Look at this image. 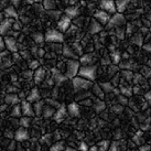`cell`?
<instances>
[{"label":"cell","mask_w":151,"mask_h":151,"mask_svg":"<svg viewBox=\"0 0 151 151\" xmlns=\"http://www.w3.org/2000/svg\"><path fill=\"white\" fill-rule=\"evenodd\" d=\"M97 74H98L97 65L91 64V65H81L77 75L81 76V77H84V78L91 81V82H95L97 78Z\"/></svg>","instance_id":"1"},{"label":"cell","mask_w":151,"mask_h":151,"mask_svg":"<svg viewBox=\"0 0 151 151\" xmlns=\"http://www.w3.org/2000/svg\"><path fill=\"white\" fill-rule=\"evenodd\" d=\"M94 82L86 80L84 77L81 76H75L72 78V86L74 88L75 92H87L88 89L92 88V85Z\"/></svg>","instance_id":"2"},{"label":"cell","mask_w":151,"mask_h":151,"mask_svg":"<svg viewBox=\"0 0 151 151\" xmlns=\"http://www.w3.org/2000/svg\"><path fill=\"white\" fill-rule=\"evenodd\" d=\"M64 40V33L58 29H49L44 33V41L46 43H63Z\"/></svg>","instance_id":"3"},{"label":"cell","mask_w":151,"mask_h":151,"mask_svg":"<svg viewBox=\"0 0 151 151\" xmlns=\"http://www.w3.org/2000/svg\"><path fill=\"white\" fill-rule=\"evenodd\" d=\"M80 61L78 59L76 60H70L65 63V75L68 80H72L73 77L77 76L78 70H80Z\"/></svg>","instance_id":"4"},{"label":"cell","mask_w":151,"mask_h":151,"mask_svg":"<svg viewBox=\"0 0 151 151\" xmlns=\"http://www.w3.org/2000/svg\"><path fill=\"white\" fill-rule=\"evenodd\" d=\"M126 23V19L124 17V14L120 12L114 13L113 16H110L109 21L105 25L106 29H111V28H119V27H124Z\"/></svg>","instance_id":"5"},{"label":"cell","mask_w":151,"mask_h":151,"mask_svg":"<svg viewBox=\"0 0 151 151\" xmlns=\"http://www.w3.org/2000/svg\"><path fill=\"white\" fill-rule=\"evenodd\" d=\"M31 137L30 134V131L28 128H24V127H19L14 134H13V138L17 142H24V141H28Z\"/></svg>","instance_id":"6"},{"label":"cell","mask_w":151,"mask_h":151,"mask_svg":"<svg viewBox=\"0 0 151 151\" xmlns=\"http://www.w3.org/2000/svg\"><path fill=\"white\" fill-rule=\"evenodd\" d=\"M67 116H68V114H67L66 106L60 105L59 107H58V109H55V111H54V114H53L52 118H53V120H54L55 122L60 124V122H64L67 118Z\"/></svg>","instance_id":"7"},{"label":"cell","mask_w":151,"mask_h":151,"mask_svg":"<svg viewBox=\"0 0 151 151\" xmlns=\"http://www.w3.org/2000/svg\"><path fill=\"white\" fill-rule=\"evenodd\" d=\"M71 25H72V20L63 13L61 16V18L58 20V22H56V29L59 30V31H61L62 33H65L67 31V29Z\"/></svg>","instance_id":"8"},{"label":"cell","mask_w":151,"mask_h":151,"mask_svg":"<svg viewBox=\"0 0 151 151\" xmlns=\"http://www.w3.org/2000/svg\"><path fill=\"white\" fill-rule=\"evenodd\" d=\"M87 32L91 35H94V34H97V33H101V31L104 30V25L101 24L99 22L97 21L95 18H92L89 22H88V25H87Z\"/></svg>","instance_id":"9"},{"label":"cell","mask_w":151,"mask_h":151,"mask_svg":"<svg viewBox=\"0 0 151 151\" xmlns=\"http://www.w3.org/2000/svg\"><path fill=\"white\" fill-rule=\"evenodd\" d=\"M4 38V44H6V50L11 52V53H14V52H19V43L16 40V38L13 37H9V35H6Z\"/></svg>","instance_id":"10"},{"label":"cell","mask_w":151,"mask_h":151,"mask_svg":"<svg viewBox=\"0 0 151 151\" xmlns=\"http://www.w3.org/2000/svg\"><path fill=\"white\" fill-rule=\"evenodd\" d=\"M99 8L109 14H114V13L117 12L116 6H115V0H101Z\"/></svg>","instance_id":"11"},{"label":"cell","mask_w":151,"mask_h":151,"mask_svg":"<svg viewBox=\"0 0 151 151\" xmlns=\"http://www.w3.org/2000/svg\"><path fill=\"white\" fill-rule=\"evenodd\" d=\"M20 105H21V110H22V116H28V117L33 118L34 115V109H33V104L28 101L27 99L20 101Z\"/></svg>","instance_id":"12"},{"label":"cell","mask_w":151,"mask_h":151,"mask_svg":"<svg viewBox=\"0 0 151 151\" xmlns=\"http://www.w3.org/2000/svg\"><path fill=\"white\" fill-rule=\"evenodd\" d=\"M93 18H95L101 24L106 25L107 22L109 21V19H110V14L107 13L106 11H104V10H101V9H97V10H95Z\"/></svg>","instance_id":"13"},{"label":"cell","mask_w":151,"mask_h":151,"mask_svg":"<svg viewBox=\"0 0 151 151\" xmlns=\"http://www.w3.org/2000/svg\"><path fill=\"white\" fill-rule=\"evenodd\" d=\"M14 19L11 18H4L2 22L0 23V35H7L10 32V30L12 29V23Z\"/></svg>","instance_id":"14"},{"label":"cell","mask_w":151,"mask_h":151,"mask_svg":"<svg viewBox=\"0 0 151 151\" xmlns=\"http://www.w3.org/2000/svg\"><path fill=\"white\" fill-rule=\"evenodd\" d=\"M45 68H43L42 66L38 67L35 71H33V77L32 80L37 85H40L41 83H43L45 81Z\"/></svg>","instance_id":"15"},{"label":"cell","mask_w":151,"mask_h":151,"mask_svg":"<svg viewBox=\"0 0 151 151\" xmlns=\"http://www.w3.org/2000/svg\"><path fill=\"white\" fill-rule=\"evenodd\" d=\"M66 109H67V114H68L70 117H73V118L80 117L81 107H80V104H77L76 101L70 103V104L66 106Z\"/></svg>","instance_id":"16"},{"label":"cell","mask_w":151,"mask_h":151,"mask_svg":"<svg viewBox=\"0 0 151 151\" xmlns=\"http://www.w3.org/2000/svg\"><path fill=\"white\" fill-rule=\"evenodd\" d=\"M25 99L33 104V103H35V101L42 99V96H41V93H40V91H39L38 88L34 87V88H31V89H30V92L27 94Z\"/></svg>","instance_id":"17"},{"label":"cell","mask_w":151,"mask_h":151,"mask_svg":"<svg viewBox=\"0 0 151 151\" xmlns=\"http://www.w3.org/2000/svg\"><path fill=\"white\" fill-rule=\"evenodd\" d=\"M62 53H63V55L65 58H67V59H70V60H76L80 58L78 55L76 54V52L74 51V49L72 47V45H68L66 43L62 46Z\"/></svg>","instance_id":"18"},{"label":"cell","mask_w":151,"mask_h":151,"mask_svg":"<svg viewBox=\"0 0 151 151\" xmlns=\"http://www.w3.org/2000/svg\"><path fill=\"white\" fill-rule=\"evenodd\" d=\"M52 74H53V77H52V80H53V83L55 84H63L66 82V80H68L66 77L65 74H62V72H60L59 70H56V68H53L52 70Z\"/></svg>","instance_id":"19"},{"label":"cell","mask_w":151,"mask_h":151,"mask_svg":"<svg viewBox=\"0 0 151 151\" xmlns=\"http://www.w3.org/2000/svg\"><path fill=\"white\" fill-rule=\"evenodd\" d=\"M78 61H80L81 65H91V64H94L95 62V58H94V54L93 53H83L82 55H80L78 58Z\"/></svg>","instance_id":"20"},{"label":"cell","mask_w":151,"mask_h":151,"mask_svg":"<svg viewBox=\"0 0 151 151\" xmlns=\"http://www.w3.org/2000/svg\"><path fill=\"white\" fill-rule=\"evenodd\" d=\"M20 103V97L17 94H13V93H9L4 96V104H7L8 106H12L16 104Z\"/></svg>","instance_id":"21"},{"label":"cell","mask_w":151,"mask_h":151,"mask_svg":"<svg viewBox=\"0 0 151 151\" xmlns=\"http://www.w3.org/2000/svg\"><path fill=\"white\" fill-rule=\"evenodd\" d=\"M2 12L4 14V18H11V19H14V20L19 19V13H18L17 9L14 8L13 6H8L7 8L4 9Z\"/></svg>","instance_id":"22"},{"label":"cell","mask_w":151,"mask_h":151,"mask_svg":"<svg viewBox=\"0 0 151 151\" xmlns=\"http://www.w3.org/2000/svg\"><path fill=\"white\" fill-rule=\"evenodd\" d=\"M64 14L67 16L70 19H76V18L80 16V9L77 8L76 6H70L64 10Z\"/></svg>","instance_id":"23"},{"label":"cell","mask_w":151,"mask_h":151,"mask_svg":"<svg viewBox=\"0 0 151 151\" xmlns=\"http://www.w3.org/2000/svg\"><path fill=\"white\" fill-rule=\"evenodd\" d=\"M131 1L132 0H115V6H116L117 12L122 13L124 11H126V9L128 8Z\"/></svg>","instance_id":"24"},{"label":"cell","mask_w":151,"mask_h":151,"mask_svg":"<svg viewBox=\"0 0 151 151\" xmlns=\"http://www.w3.org/2000/svg\"><path fill=\"white\" fill-rule=\"evenodd\" d=\"M44 104L45 101L43 99H40V101L33 103V109H34V115L37 117H40L42 116V111H43V107H44Z\"/></svg>","instance_id":"25"},{"label":"cell","mask_w":151,"mask_h":151,"mask_svg":"<svg viewBox=\"0 0 151 151\" xmlns=\"http://www.w3.org/2000/svg\"><path fill=\"white\" fill-rule=\"evenodd\" d=\"M55 111V108L51 105H45L44 104V107H43V111H42V117L45 118V119H49L53 116V114Z\"/></svg>","instance_id":"26"},{"label":"cell","mask_w":151,"mask_h":151,"mask_svg":"<svg viewBox=\"0 0 151 151\" xmlns=\"http://www.w3.org/2000/svg\"><path fill=\"white\" fill-rule=\"evenodd\" d=\"M12 108H11V113H10V116L13 118H20L22 116V110H21V105H20V103L19 104H16V105H12L11 106Z\"/></svg>","instance_id":"27"},{"label":"cell","mask_w":151,"mask_h":151,"mask_svg":"<svg viewBox=\"0 0 151 151\" xmlns=\"http://www.w3.org/2000/svg\"><path fill=\"white\" fill-rule=\"evenodd\" d=\"M93 107H94V109H95V111H96L97 114H101L103 113L104 110L106 109V104H105V101H103V99H97L94 104H93Z\"/></svg>","instance_id":"28"},{"label":"cell","mask_w":151,"mask_h":151,"mask_svg":"<svg viewBox=\"0 0 151 151\" xmlns=\"http://www.w3.org/2000/svg\"><path fill=\"white\" fill-rule=\"evenodd\" d=\"M66 145L63 140H56L50 146V150L52 151H60V150H65Z\"/></svg>","instance_id":"29"},{"label":"cell","mask_w":151,"mask_h":151,"mask_svg":"<svg viewBox=\"0 0 151 151\" xmlns=\"http://www.w3.org/2000/svg\"><path fill=\"white\" fill-rule=\"evenodd\" d=\"M92 91H93V93H94V95H95V96H97L98 98H101V99H104V95H105V94H104L103 89L101 88L99 84H94V83H93Z\"/></svg>","instance_id":"30"},{"label":"cell","mask_w":151,"mask_h":151,"mask_svg":"<svg viewBox=\"0 0 151 151\" xmlns=\"http://www.w3.org/2000/svg\"><path fill=\"white\" fill-rule=\"evenodd\" d=\"M99 86H101V88L103 89L104 94H110V93H113L114 88H115V86H114L110 82H104V83H101Z\"/></svg>","instance_id":"31"},{"label":"cell","mask_w":151,"mask_h":151,"mask_svg":"<svg viewBox=\"0 0 151 151\" xmlns=\"http://www.w3.org/2000/svg\"><path fill=\"white\" fill-rule=\"evenodd\" d=\"M42 6L44 10L46 11H49V10H53V9H56V2H55V0H42Z\"/></svg>","instance_id":"32"},{"label":"cell","mask_w":151,"mask_h":151,"mask_svg":"<svg viewBox=\"0 0 151 151\" xmlns=\"http://www.w3.org/2000/svg\"><path fill=\"white\" fill-rule=\"evenodd\" d=\"M32 122V117H28V116H21L19 119V125L24 128H29Z\"/></svg>","instance_id":"33"},{"label":"cell","mask_w":151,"mask_h":151,"mask_svg":"<svg viewBox=\"0 0 151 151\" xmlns=\"http://www.w3.org/2000/svg\"><path fill=\"white\" fill-rule=\"evenodd\" d=\"M110 61L113 62V64H119L122 62V54L118 51H114L113 53H110Z\"/></svg>","instance_id":"34"},{"label":"cell","mask_w":151,"mask_h":151,"mask_svg":"<svg viewBox=\"0 0 151 151\" xmlns=\"http://www.w3.org/2000/svg\"><path fill=\"white\" fill-rule=\"evenodd\" d=\"M32 39H33V41L37 44H39V45H41L42 43H44L45 41H44V34L41 33V32H34L33 34H32Z\"/></svg>","instance_id":"35"},{"label":"cell","mask_w":151,"mask_h":151,"mask_svg":"<svg viewBox=\"0 0 151 151\" xmlns=\"http://www.w3.org/2000/svg\"><path fill=\"white\" fill-rule=\"evenodd\" d=\"M142 136H143V130H139L132 137V141H134L137 146H140L142 143Z\"/></svg>","instance_id":"36"},{"label":"cell","mask_w":151,"mask_h":151,"mask_svg":"<svg viewBox=\"0 0 151 151\" xmlns=\"http://www.w3.org/2000/svg\"><path fill=\"white\" fill-rule=\"evenodd\" d=\"M97 147H98V150L99 151H106L109 150V145H110V141L109 140H101L99 142H97Z\"/></svg>","instance_id":"37"},{"label":"cell","mask_w":151,"mask_h":151,"mask_svg":"<svg viewBox=\"0 0 151 151\" xmlns=\"http://www.w3.org/2000/svg\"><path fill=\"white\" fill-rule=\"evenodd\" d=\"M119 93L126 97H130L132 95V87H128V86H120L119 88Z\"/></svg>","instance_id":"38"},{"label":"cell","mask_w":151,"mask_h":151,"mask_svg":"<svg viewBox=\"0 0 151 151\" xmlns=\"http://www.w3.org/2000/svg\"><path fill=\"white\" fill-rule=\"evenodd\" d=\"M122 149V142L119 140H114V141H110V145H109V150L111 151H117Z\"/></svg>","instance_id":"39"},{"label":"cell","mask_w":151,"mask_h":151,"mask_svg":"<svg viewBox=\"0 0 151 151\" xmlns=\"http://www.w3.org/2000/svg\"><path fill=\"white\" fill-rule=\"evenodd\" d=\"M40 62H39L38 60H31L29 61V68L31 71H35L38 67H40Z\"/></svg>","instance_id":"40"},{"label":"cell","mask_w":151,"mask_h":151,"mask_svg":"<svg viewBox=\"0 0 151 151\" xmlns=\"http://www.w3.org/2000/svg\"><path fill=\"white\" fill-rule=\"evenodd\" d=\"M117 99H118V101H119V104L122 105L124 107L128 105V101H128V97L124 96V95H122V94H119V95H117Z\"/></svg>","instance_id":"41"},{"label":"cell","mask_w":151,"mask_h":151,"mask_svg":"<svg viewBox=\"0 0 151 151\" xmlns=\"http://www.w3.org/2000/svg\"><path fill=\"white\" fill-rule=\"evenodd\" d=\"M131 41L134 44H138V45H142V37L140 34H134V39H131Z\"/></svg>","instance_id":"42"},{"label":"cell","mask_w":151,"mask_h":151,"mask_svg":"<svg viewBox=\"0 0 151 151\" xmlns=\"http://www.w3.org/2000/svg\"><path fill=\"white\" fill-rule=\"evenodd\" d=\"M22 29V23L21 21H19V20H14L12 23V30H14V31H20V30Z\"/></svg>","instance_id":"43"},{"label":"cell","mask_w":151,"mask_h":151,"mask_svg":"<svg viewBox=\"0 0 151 151\" xmlns=\"http://www.w3.org/2000/svg\"><path fill=\"white\" fill-rule=\"evenodd\" d=\"M111 110H113L114 113L115 114H120L124 110V106L122 105H120V104H118V105H114V107L111 108Z\"/></svg>","instance_id":"44"},{"label":"cell","mask_w":151,"mask_h":151,"mask_svg":"<svg viewBox=\"0 0 151 151\" xmlns=\"http://www.w3.org/2000/svg\"><path fill=\"white\" fill-rule=\"evenodd\" d=\"M10 2H11V6H13L16 9H18L20 7V4H22V0H10Z\"/></svg>","instance_id":"45"},{"label":"cell","mask_w":151,"mask_h":151,"mask_svg":"<svg viewBox=\"0 0 151 151\" xmlns=\"http://www.w3.org/2000/svg\"><path fill=\"white\" fill-rule=\"evenodd\" d=\"M88 146H87V143L85 142V141H82V142L78 145V150H83V151H86L88 150Z\"/></svg>","instance_id":"46"},{"label":"cell","mask_w":151,"mask_h":151,"mask_svg":"<svg viewBox=\"0 0 151 151\" xmlns=\"http://www.w3.org/2000/svg\"><path fill=\"white\" fill-rule=\"evenodd\" d=\"M141 73H142V76L145 78H148L149 75H150V72H149V67H143L141 70Z\"/></svg>","instance_id":"47"},{"label":"cell","mask_w":151,"mask_h":151,"mask_svg":"<svg viewBox=\"0 0 151 151\" xmlns=\"http://www.w3.org/2000/svg\"><path fill=\"white\" fill-rule=\"evenodd\" d=\"M6 50V44H4V38L2 35H0V52Z\"/></svg>","instance_id":"48"},{"label":"cell","mask_w":151,"mask_h":151,"mask_svg":"<svg viewBox=\"0 0 151 151\" xmlns=\"http://www.w3.org/2000/svg\"><path fill=\"white\" fill-rule=\"evenodd\" d=\"M151 147H150V145H148V143H146V145H140V147H139V150H141V151H148V150H150Z\"/></svg>","instance_id":"49"},{"label":"cell","mask_w":151,"mask_h":151,"mask_svg":"<svg viewBox=\"0 0 151 151\" xmlns=\"http://www.w3.org/2000/svg\"><path fill=\"white\" fill-rule=\"evenodd\" d=\"M140 128H141V130H148V129H150V126H149L148 122H142Z\"/></svg>","instance_id":"50"},{"label":"cell","mask_w":151,"mask_h":151,"mask_svg":"<svg viewBox=\"0 0 151 151\" xmlns=\"http://www.w3.org/2000/svg\"><path fill=\"white\" fill-rule=\"evenodd\" d=\"M150 97H151V94H150V92L148 91V92L146 93V94H145V99L147 101V103H150V101H151Z\"/></svg>","instance_id":"51"},{"label":"cell","mask_w":151,"mask_h":151,"mask_svg":"<svg viewBox=\"0 0 151 151\" xmlns=\"http://www.w3.org/2000/svg\"><path fill=\"white\" fill-rule=\"evenodd\" d=\"M88 150H91V151H97V150H98V147H97V145H94V146H91V147L88 148Z\"/></svg>","instance_id":"52"},{"label":"cell","mask_w":151,"mask_h":151,"mask_svg":"<svg viewBox=\"0 0 151 151\" xmlns=\"http://www.w3.org/2000/svg\"><path fill=\"white\" fill-rule=\"evenodd\" d=\"M68 2H70L71 6H75L76 2H77V0H68Z\"/></svg>","instance_id":"53"},{"label":"cell","mask_w":151,"mask_h":151,"mask_svg":"<svg viewBox=\"0 0 151 151\" xmlns=\"http://www.w3.org/2000/svg\"><path fill=\"white\" fill-rule=\"evenodd\" d=\"M4 12H1V11H0V23L2 22V20H4Z\"/></svg>","instance_id":"54"},{"label":"cell","mask_w":151,"mask_h":151,"mask_svg":"<svg viewBox=\"0 0 151 151\" xmlns=\"http://www.w3.org/2000/svg\"><path fill=\"white\" fill-rule=\"evenodd\" d=\"M32 2H33V4H41L42 0H32Z\"/></svg>","instance_id":"55"}]
</instances>
